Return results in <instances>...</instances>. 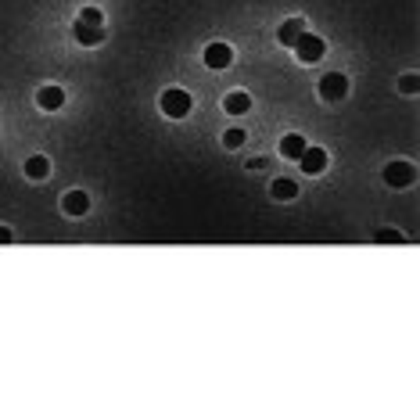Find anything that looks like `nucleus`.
I'll return each instance as SVG.
<instances>
[{
    "label": "nucleus",
    "instance_id": "nucleus-1",
    "mask_svg": "<svg viewBox=\"0 0 420 420\" xmlns=\"http://www.w3.org/2000/svg\"><path fill=\"white\" fill-rule=\"evenodd\" d=\"M159 108H162L169 119H183V115L194 108V97H191L187 90H180V86H169L162 97H159Z\"/></svg>",
    "mask_w": 420,
    "mask_h": 420
},
{
    "label": "nucleus",
    "instance_id": "nucleus-2",
    "mask_svg": "<svg viewBox=\"0 0 420 420\" xmlns=\"http://www.w3.org/2000/svg\"><path fill=\"white\" fill-rule=\"evenodd\" d=\"M291 47H294V54H299V61H302V65H316V61L327 54L323 40H320V36H313V33H302V36L294 40Z\"/></svg>",
    "mask_w": 420,
    "mask_h": 420
},
{
    "label": "nucleus",
    "instance_id": "nucleus-3",
    "mask_svg": "<svg viewBox=\"0 0 420 420\" xmlns=\"http://www.w3.org/2000/svg\"><path fill=\"white\" fill-rule=\"evenodd\" d=\"M345 93H349V75H341V72H327L323 80H320V97H323L327 104L341 101Z\"/></svg>",
    "mask_w": 420,
    "mask_h": 420
},
{
    "label": "nucleus",
    "instance_id": "nucleus-4",
    "mask_svg": "<svg viewBox=\"0 0 420 420\" xmlns=\"http://www.w3.org/2000/svg\"><path fill=\"white\" fill-rule=\"evenodd\" d=\"M201 61H205L209 69L223 72V69H230V65H233V47H230V43H209V47H205V54H201Z\"/></svg>",
    "mask_w": 420,
    "mask_h": 420
},
{
    "label": "nucleus",
    "instance_id": "nucleus-5",
    "mask_svg": "<svg viewBox=\"0 0 420 420\" xmlns=\"http://www.w3.org/2000/svg\"><path fill=\"white\" fill-rule=\"evenodd\" d=\"M417 180V169L410 162H388L384 165V183L388 187H410Z\"/></svg>",
    "mask_w": 420,
    "mask_h": 420
},
{
    "label": "nucleus",
    "instance_id": "nucleus-6",
    "mask_svg": "<svg viewBox=\"0 0 420 420\" xmlns=\"http://www.w3.org/2000/svg\"><path fill=\"white\" fill-rule=\"evenodd\" d=\"M299 162H302V173L316 176V173H323V169H327V151L323 148H305L299 154Z\"/></svg>",
    "mask_w": 420,
    "mask_h": 420
},
{
    "label": "nucleus",
    "instance_id": "nucleus-7",
    "mask_svg": "<svg viewBox=\"0 0 420 420\" xmlns=\"http://www.w3.org/2000/svg\"><path fill=\"white\" fill-rule=\"evenodd\" d=\"M72 36L80 40L83 47H97V43L104 40V25H90V22H80V19H75V25H72Z\"/></svg>",
    "mask_w": 420,
    "mask_h": 420
},
{
    "label": "nucleus",
    "instance_id": "nucleus-8",
    "mask_svg": "<svg viewBox=\"0 0 420 420\" xmlns=\"http://www.w3.org/2000/svg\"><path fill=\"white\" fill-rule=\"evenodd\" d=\"M223 112L230 115H244V112H252V93H244V90H233L223 97Z\"/></svg>",
    "mask_w": 420,
    "mask_h": 420
},
{
    "label": "nucleus",
    "instance_id": "nucleus-9",
    "mask_svg": "<svg viewBox=\"0 0 420 420\" xmlns=\"http://www.w3.org/2000/svg\"><path fill=\"white\" fill-rule=\"evenodd\" d=\"M36 104L43 108V112H58V108L65 104V90H61V86H43L36 93Z\"/></svg>",
    "mask_w": 420,
    "mask_h": 420
},
{
    "label": "nucleus",
    "instance_id": "nucleus-10",
    "mask_svg": "<svg viewBox=\"0 0 420 420\" xmlns=\"http://www.w3.org/2000/svg\"><path fill=\"white\" fill-rule=\"evenodd\" d=\"M305 33V19H288V22H280V29H277V40L284 43V47H291L294 40H299Z\"/></svg>",
    "mask_w": 420,
    "mask_h": 420
},
{
    "label": "nucleus",
    "instance_id": "nucleus-11",
    "mask_svg": "<svg viewBox=\"0 0 420 420\" xmlns=\"http://www.w3.org/2000/svg\"><path fill=\"white\" fill-rule=\"evenodd\" d=\"M61 209H65L69 215H86V209H90V194H86V191H69L65 201H61Z\"/></svg>",
    "mask_w": 420,
    "mask_h": 420
},
{
    "label": "nucleus",
    "instance_id": "nucleus-12",
    "mask_svg": "<svg viewBox=\"0 0 420 420\" xmlns=\"http://www.w3.org/2000/svg\"><path fill=\"white\" fill-rule=\"evenodd\" d=\"M305 148H309V140L302 133H288L284 140H280V154H284V159H294V162H299V154Z\"/></svg>",
    "mask_w": 420,
    "mask_h": 420
},
{
    "label": "nucleus",
    "instance_id": "nucleus-13",
    "mask_svg": "<svg viewBox=\"0 0 420 420\" xmlns=\"http://www.w3.org/2000/svg\"><path fill=\"white\" fill-rule=\"evenodd\" d=\"M22 169H25L29 180H43L47 173H51V159H43V154H29Z\"/></svg>",
    "mask_w": 420,
    "mask_h": 420
},
{
    "label": "nucleus",
    "instance_id": "nucleus-14",
    "mask_svg": "<svg viewBox=\"0 0 420 420\" xmlns=\"http://www.w3.org/2000/svg\"><path fill=\"white\" fill-rule=\"evenodd\" d=\"M270 194H273L277 201H291L294 194H299V183H294V180H273Z\"/></svg>",
    "mask_w": 420,
    "mask_h": 420
},
{
    "label": "nucleus",
    "instance_id": "nucleus-15",
    "mask_svg": "<svg viewBox=\"0 0 420 420\" xmlns=\"http://www.w3.org/2000/svg\"><path fill=\"white\" fill-rule=\"evenodd\" d=\"M399 90H402V93H410V97H413V93L420 90V75H417V72H406V75L399 80Z\"/></svg>",
    "mask_w": 420,
    "mask_h": 420
},
{
    "label": "nucleus",
    "instance_id": "nucleus-16",
    "mask_svg": "<svg viewBox=\"0 0 420 420\" xmlns=\"http://www.w3.org/2000/svg\"><path fill=\"white\" fill-rule=\"evenodd\" d=\"M80 22H90V25H104V14H101V8H83V11H80Z\"/></svg>",
    "mask_w": 420,
    "mask_h": 420
},
{
    "label": "nucleus",
    "instance_id": "nucleus-17",
    "mask_svg": "<svg viewBox=\"0 0 420 420\" xmlns=\"http://www.w3.org/2000/svg\"><path fill=\"white\" fill-rule=\"evenodd\" d=\"M241 144H244V130L233 126V130L223 133V148H241Z\"/></svg>",
    "mask_w": 420,
    "mask_h": 420
},
{
    "label": "nucleus",
    "instance_id": "nucleus-18",
    "mask_svg": "<svg viewBox=\"0 0 420 420\" xmlns=\"http://www.w3.org/2000/svg\"><path fill=\"white\" fill-rule=\"evenodd\" d=\"M377 241H384V244H402V241H406V237H402V233L399 230H377Z\"/></svg>",
    "mask_w": 420,
    "mask_h": 420
},
{
    "label": "nucleus",
    "instance_id": "nucleus-19",
    "mask_svg": "<svg viewBox=\"0 0 420 420\" xmlns=\"http://www.w3.org/2000/svg\"><path fill=\"white\" fill-rule=\"evenodd\" d=\"M8 241H11V230H8V226H0V244H8Z\"/></svg>",
    "mask_w": 420,
    "mask_h": 420
}]
</instances>
